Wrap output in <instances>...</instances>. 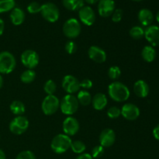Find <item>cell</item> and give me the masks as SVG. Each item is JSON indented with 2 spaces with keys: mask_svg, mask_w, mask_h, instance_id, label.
<instances>
[{
  "mask_svg": "<svg viewBox=\"0 0 159 159\" xmlns=\"http://www.w3.org/2000/svg\"><path fill=\"white\" fill-rule=\"evenodd\" d=\"M108 94L113 101L118 102L127 101L130 96V90L127 85L117 81H115L109 85Z\"/></svg>",
  "mask_w": 159,
  "mask_h": 159,
  "instance_id": "cell-1",
  "label": "cell"
},
{
  "mask_svg": "<svg viewBox=\"0 0 159 159\" xmlns=\"http://www.w3.org/2000/svg\"><path fill=\"white\" fill-rule=\"evenodd\" d=\"M72 141L71 138L65 134L56 135L51 142V148L56 154H63L69 150Z\"/></svg>",
  "mask_w": 159,
  "mask_h": 159,
  "instance_id": "cell-2",
  "label": "cell"
},
{
  "mask_svg": "<svg viewBox=\"0 0 159 159\" xmlns=\"http://www.w3.org/2000/svg\"><path fill=\"white\" fill-rule=\"evenodd\" d=\"M79 103L76 96L72 94H67L60 102L61 111L67 116H71L77 112Z\"/></svg>",
  "mask_w": 159,
  "mask_h": 159,
  "instance_id": "cell-3",
  "label": "cell"
},
{
  "mask_svg": "<svg viewBox=\"0 0 159 159\" xmlns=\"http://www.w3.org/2000/svg\"><path fill=\"white\" fill-rule=\"evenodd\" d=\"M16 66V61L12 53L2 51L0 53V73L9 74L14 71Z\"/></svg>",
  "mask_w": 159,
  "mask_h": 159,
  "instance_id": "cell-4",
  "label": "cell"
},
{
  "mask_svg": "<svg viewBox=\"0 0 159 159\" xmlns=\"http://www.w3.org/2000/svg\"><path fill=\"white\" fill-rule=\"evenodd\" d=\"M81 24L77 19L70 18L63 25V33L70 40L76 38L81 33Z\"/></svg>",
  "mask_w": 159,
  "mask_h": 159,
  "instance_id": "cell-5",
  "label": "cell"
},
{
  "mask_svg": "<svg viewBox=\"0 0 159 159\" xmlns=\"http://www.w3.org/2000/svg\"><path fill=\"white\" fill-rule=\"evenodd\" d=\"M59 108H60V100L54 95H48L42 102V111L47 116H51L54 114Z\"/></svg>",
  "mask_w": 159,
  "mask_h": 159,
  "instance_id": "cell-6",
  "label": "cell"
},
{
  "mask_svg": "<svg viewBox=\"0 0 159 159\" xmlns=\"http://www.w3.org/2000/svg\"><path fill=\"white\" fill-rule=\"evenodd\" d=\"M40 13L43 18L50 23H55L60 16L58 8L52 2H47L41 5Z\"/></svg>",
  "mask_w": 159,
  "mask_h": 159,
  "instance_id": "cell-7",
  "label": "cell"
},
{
  "mask_svg": "<svg viewBox=\"0 0 159 159\" xmlns=\"http://www.w3.org/2000/svg\"><path fill=\"white\" fill-rule=\"evenodd\" d=\"M30 122L26 117L23 116H16L9 124V130L13 134L21 135L29 128Z\"/></svg>",
  "mask_w": 159,
  "mask_h": 159,
  "instance_id": "cell-8",
  "label": "cell"
},
{
  "mask_svg": "<svg viewBox=\"0 0 159 159\" xmlns=\"http://www.w3.org/2000/svg\"><path fill=\"white\" fill-rule=\"evenodd\" d=\"M20 61L23 66L26 67L27 69H34L38 65L40 57L35 51L28 49L22 53Z\"/></svg>",
  "mask_w": 159,
  "mask_h": 159,
  "instance_id": "cell-9",
  "label": "cell"
},
{
  "mask_svg": "<svg viewBox=\"0 0 159 159\" xmlns=\"http://www.w3.org/2000/svg\"><path fill=\"white\" fill-rule=\"evenodd\" d=\"M63 89L68 94H74L80 89V82L79 79L71 75H67L63 78L61 82Z\"/></svg>",
  "mask_w": 159,
  "mask_h": 159,
  "instance_id": "cell-10",
  "label": "cell"
},
{
  "mask_svg": "<svg viewBox=\"0 0 159 159\" xmlns=\"http://www.w3.org/2000/svg\"><path fill=\"white\" fill-rule=\"evenodd\" d=\"M80 125L76 118L71 116H68L65 119L62 124V129L64 134L68 136H74L79 132Z\"/></svg>",
  "mask_w": 159,
  "mask_h": 159,
  "instance_id": "cell-11",
  "label": "cell"
},
{
  "mask_svg": "<svg viewBox=\"0 0 159 159\" xmlns=\"http://www.w3.org/2000/svg\"><path fill=\"white\" fill-rule=\"evenodd\" d=\"M79 17L80 21L85 26H90L96 21V14L93 9L89 6H84L79 10Z\"/></svg>",
  "mask_w": 159,
  "mask_h": 159,
  "instance_id": "cell-12",
  "label": "cell"
},
{
  "mask_svg": "<svg viewBox=\"0 0 159 159\" xmlns=\"http://www.w3.org/2000/svg\"><path fill=\"white\" fill-rule=\"evenodd\" d=\"M120 110L123 117L127 120H135L140 116V109L134 103L124 104Z\"/></svg>",
  "mask_w": 159,
  "mask_h": 159,
  "instance_id": "cell-13",
  "label": "cell"
},
{
  "mask_svg": "<svg viewBox=\"0 0 159 159\" xmlns=\"http://www.w3.org/2000/svg\"><path fill=\"white\" fill-rule=\"evenodd\" d=\"M99 144L103 148H110L116 141V133L110 128L104 129L101 131L99 138Z\"/></svg>",
  "mask_w": 159,
  "mask_h": 159,
  "instance_id": "cell-14",
  "label": "cell"
},
{
  "mask_svg": "<svg viewBox=\"0 0 159 159\" xmlns=\"http://www.w3.org/2000/svg\"><path fill=\"white\" fill-rule=\"evenodd\" d=\"M116 9V5L113 0H99L98 3V12L100 16L107 18L110 16Z\"/></svg>",
  "mask_w": 159,
  "mask_h": 159,
  "instance_id": "cell-15",
  "label": "cell"
},
{
  "mask_svg": "<svg viewBox=\"0 0 159 159\" xmlns=\"http://www.w3.org/2000/svg\"><path fill=\"white\" fill-rule=\"evenodd\" d=\"M144 37L151 46H159V26L156 25H151L144 30Z\"/></svg>",
  "mask_w": 159,
  "mask_h": 159,
  "instance_id": "cell-16",
  "label": "cell"
},
{
  "mask_svg": "<svg viewBox=\"0 0 159 159\" xmlns=\"http://www.w3.org/2000/svg\"><path fill=\"white\" fill-rule=\"evenodd\" d=\"M88 55L91 60L96 63H103L107 61V53L98 46H91L88 50Z\"/></svg>",
  "mask_w": 159,
  "mask_h": 159,
  "instance_id": "cell-17",
  "label": "cell"
},
{
  "mask_svg": "<svg viewBox=\"0 0 159 159\" xmlns=\"http://www.w3.org/2000/svg\"><path fill=\"white\" fill-rule=\"evenodd\" d=\"M149 85L144 80H138L134 85V92L135 95L139 98H145L148 96Z\"/></svg>",
  "mask_w": 159,
  "mask_h": 159,
  "instance_id": "cell-18",
  "label": "cell"
},
{
  "mask_svg": "<svg viewBox=\"0 0 159 159\" xmlns=\"http://www.w3.org/2000/svg\"><path fill=\"white\" fill-rule=\"evenodd\" d=\"M108 103V99L104 93H96L92 99V105L96 110H102Z\"/></svg>",
  "mask_w": 159,
  "mask_h": 159,
  "instance_id": "cell-19",
  "label": "cell"
},
{
  "mask_svg": "<svg viewBox=\"0 0 159 159\" xmlns=\"http://www.w3.org/2000/svg\"><path fill=\"white\" fill-rule=\"evenodd\" d=\"M138 20L144 26H149L154 20L153 12L148 9H142L138 12Z\"/></svg>",
  "mask_w": 159,
  "mask_h": 159,
  "instance_id": "cell-20",
  "label": "cell"
},
{
  "mask_svg": "<svg viewBox=\"0 0 159 159\" xmlns=\"http://www.w3.org/2000/svg\"><path fill=\"white\" fill-rule=\"evenodd\" d=\"M9 17L14 26H20L25 20V12L20 8L15 7L11 10Z\"/></svg>",
  "mask_w": 159,
  "mask_h": 159,
  "instance_id": "cell-21",
  "label": "cell"
},
{
  "mask_svg": "<svg viewBox=\"0 0 159 159\" xmlns=\"http://www.w3.org/2000/svg\"><path fill=\"white\" fill-rule=\"evenodd\" d=\"M141 57L146 62L151 63V62L154 61L156 57V51L154 47L151 46V45H147V46L144 47L141 51Z\"/></svg>",
  "mask_w": 159,
  "mask_h": 159,
  "instance_id": "cell-22",
  "label": "cell"
},
{
  "mask_svg": "<svg viewBox=\"0 0 159 159\" xmlns=\"http://www.w3.org/2000/svg\"><path fill=\"white\" fill-rule=\"evenodd\" d=\"M85 0H62L63 6L70 11L79 10L84 6Z\"/></svg>",
  "mask_w": 159,
  "mask_h": 159,
  "instance_id": "cell-23",
  "label": "cell"
},
{
  "mask_svg": "<svg viewBox=\"0 0 159 159\" xmlns=\"http://www.w3.org/2000/svg\"><path fill=\"white\" fill-rule=\"evenodd\" d=\"M77 98L79 103L82 106H89L92 103V97L90 93H89L87 90H79L78 92Z\"/></svg>",
  "mask_w": 159,
  "mask_h": 159,
  "instance_id": "cell-24",
  "label": "cell"
},
{
  "mask_svg": "<svg viewBox=\"0 0 159 159\" xmlns=\"http://www.w3.org/2000/svg\"><path fill=\"white\" fill-rule=\"evenodd\" d=\"M10 108L11 112H12L13 114L16 115V116H22L23 113H25V110H26V107L23 102H22L21 101L19 100H15L10 104Z\"/></svg>",
  "mask_w": 159,
  "mask_h": 159,
  "instance_id": "cell-25",
  "label": "cell"
},
{
  "mask_svg": "<svg viewBox=\"0 0 159 159\" xmlns=\"http://www.w3.org/2000/svg\"><path fill=\"white\" fill-rule=\"evenodd\" d=\"M36 79V72L34 69H26L20 75V80L23 83L30 84Z\"/></svg>",
  "mask_w": 159,
  "mask_h": 159,
  "instance_id": "cell-26",
  "label": "cell"
},
{
  "mask_svg": "<svg viewBox=\"0 0 159 159\" xmlns=\"http://www.w3.org/2000/svg\"><path fill=\"white\" fill-rule=\"evenodd\" d=\"M130 37L134 40H140L144 37V30L140 26H134L129 31Z\"/></svg>",
  "mask_w": 159,
  "mask_h": 159,
  "instance_id": "cell-27",
  "label": "cell"
},
{
  "mask_svg": "<svg viewBox=\"0 0 159 159\" xmlns=\"http://www.w3.org/2000/svg\"><path fill=\"white\" fill-rule=\"evenodd\" d=\"M70 149H71L74 153L81 155L85 152V149H86V145L82 141H74L71 142Z\"/></svg>",
  "mask_w": 159,
  "mask_h": 159,
  "instance_id": "cell-28",
  "label": "cell"
},
{
  "mask_svg": "<svg viewBox=\"0 0 159 159\" xmlns=\"http://www.w3.org/2000/svg\"><path fill=\"white\" fill-rule=\"evenodd\" d=\"M15 0H0V13L11 11L15 8Z\"/></svg>",
  "mask_w": 159,
  "mask_h": 159,
  "instance_id": "cell-29",
  "label": "cell"
},
{
  "mask_svg": "<svg viewBox=\"0 0 159 159\" xmlns=\"http://www.w3.org/2000/svg\"><path fill=\"white\" fill-rule=\"evenodd\" d=\"M57 89V85L52 79L47 81L43 85V90L47 95H54Z\"/></svg>",
  "mask_w": 159,
  "mask_h": 159,
  "instance_id": "cell-30",
  "label": "cell"
},
{
  "mask_svg": "<svg viewBox=\"0 0 159 159\" xmlns=\"http://www.w3.org/2000/svg\"><path fill=\"white\" fill-rule=\"evenodd\" d=\"M108 76L112 80H116L121 75V70L118 66H111L108 69Z\"/></svg>",
  "mask_w": 159,
  "mask_h": 159,
  "instance_id": "cell-31",
  "label": "cell"
},
{
  "mask_svg": "<svg viewBox=\"0 0 159 159\" xmlns=\"http://www.w3.org/2000/svg\"><path fill=\"white\" fill-rule=\"evenodd\" d=\"M107 114L110 119H116V118H119L121 116V110L119 107L113 106V107L109 108V110H107Z\"/></svg>",
  "mask_w": 159,
  "mask_h": 159,
  "instance_id": "cell-32",
  "label": "cell"
},
{
  "mask_svg": "<svg viewBox=\"0 0 159 159\" xmlns=\"http://www.w3.org/2000/svg\"><path fill=\"white\" fill-rule=\"evenodd\" d=\"M41 10V5L37 2H32L27 6V11L31 14H35L40 12Z\"/></svg>",
  "mask_w": 159,
  "mask_h": 159,
  "instance_id": "cell-33",
  "label": "cell"
},
{
  "mask_svg": "<svg viewBox=\"0 0 159 159\" xmlns=\"http://www.w3.org/2000/svg\"><path fill=\"white\" fill-rule=\"evenodd\" d=\"M104 152H105L104 148L99 144V145H96L93 148L92 150L91 155L93 158H99L103 155Z\"/></svg>",
  "mask_w": 159,
  "mask_h": 159,
  "instance_id": "cell-34",
  "label": "cell"
},
{
  "mask_svg": "<svg viewBox=\"0 0 159 159\" xmlns=\"http://www.w3.org/2000/svg\"><path fill=\"white\" fill-rule=\"evenodd\" d=\"M16 159H36L35 155L31 151L26 150L20 152Z\"/></svg>",
  "mask_w": 159,
  "mask_h": 159,
  "instance_id": "cell-35",
  "label": "cell"
},
{
  "mask_svg": "<svg viewBox=\"0 0 159 159\" xmlns=\"http://www.w3.org/2000/svg\"><path fill=\"white\" fill-rule=\"evenodd\" d=\"M65 49L68 54H72L75 53L76 51H77V45H76V43L74 41L69 40V41H68L65 43Z\"/></svg>",
  "mask_w": 159,
  "mask_h": 159,
  "instance_id": "cell-36",
  "label": "cell"
},
{
  "mask_svg": "<svg viewBox=\"0 0 159 159\" xmlns=\"http://www.w3.org/2000/svg\"><path fill=\"white\" fill-rule=\"evenodd\" d=\"M112 21L114 23H119L121 21L123 17V10L121 9H116L111 15Z\"/></svg>",
  "mask_w": 159,
  "mask_h": 159,
  "instance_id": "cell-37",
  "label": "cell"
},
{
  "mask_svg": "<svg viewBox=\"0 0 159 159\" xmlns=\"http://www.w3.org/2000/svg\"><path fill=\"white\" fill-rule=\"evenodd\" d=\"M93 82L89 79H85L80 82V88H82L84 90L89 89L93 87Z\"/></svg>",
  "mask_w": 159,
  "mask_h": 159,
  "instance_id": "cell-38",
  "label": "cell"
},
{
  "mask_svg": "<svg viewBox=\"0 0 159 159\" xmlns=\"http://www.w3.org/2000/svg\"><path fill=\"white\" fill-rule=\"evenodd\" d=\"M152 133H153L154 138L156 140H158V141H159V124L155 126V128L153 129V132H152Z\"/></svg>",
  "mask_w": 159,
  "mask_h": 159,
  "instance_id": "cell-39",
  "label": "cell"
},
{
  "mask_svg": "<svg viewBox=\"0 0 159 159\" xmlns=\"http://www.w3.org/2000/svg\"><path fill=\"white\" fill-rule=\"evenodd\" d=\"M75 159H93L92 155L88 153H83L79 155Z\"/></svg>",
  "mask_w": 159,
  "mask_h": 159,
  "instance_id": "cell-40",
  "label": "cell"
},
{
  "mask_svg": "<svg viewBox=\"0 0 159 159\" xmlns=\"http://www.w3.org/2000/svg\"><path fill=\"white\" fill-rule=\"evenodd\" d=\"M5 30V23L2 19H0V36L2 35L3 32Z\"/></svg>",
  "mask_w": 159,
  "mask_h": 159,
  "instance_id": "cell-41",
  "label": "cell"
},
{
  "mask_svg": "<svg viewBox=\"0 0 159 159\" xmlns=\"http://www.w3.org/2000/svg\"><path fill=\"white\" fill-rule=\"evenodd\" d=\"M88 4L89 5H93V4H96V3L99 2V0H85Z\"/></svg>",
  "mask_w": 159,
  "mask_h": 159,
  "instance_id": "cell-42",
  "label": "cell"
},
{
  "mask_svg": "<svg viewBox=\"0 0 159 159\" xmlns=\"http://www.w3.org/2000/svg\"><path fill=\"white\" fill-rule=\"evenodd\" d=\"M0 159H6V155L2 149H0Z\"/></svg>",
  "mask_w": 159,
  "mask_h": 159,
  "instance_id": "cell-43",
  "label": "cell"
},
{
  "mask_svg": "<svg viewBox=\"0 0 159 159\" xmlns=\"http://www.w3.org/2000/svg\"><path fill=\"white\" fill-rule=\"evenodd\" d=\"M2 85H3V79L1 75H0V89L2 87Z\"/></svg>",
  "mask_w": 159,
  "mask_h": 159,
  "instance_id": "cell-44",
  "label": "cell"
},
{
  "mask_svg": "<svg viewBox=\"0 0 159 159\" xmlns=\"http://www.w3.org/2000/svg\"><path fill=\"white\" fill-rule=\"evenodd\" d=\"M156 20L157 21H158V23H159V11L158 12H157V15H156Z\"/></svg>",
  "mask_w": 159,
  "mask_h": 159,
  "instance_id": "cell-45",
  "label": "cell"
},
{
  "mask_svg": "<svg viewBox=\"0 0 159 159\" xmlns=\"http://www.w3.org/2000/svg\"><path fill=\"white\" fill-rule=\"evenodd\" d=\"M132 1H134V2H141V1H142V0H132Z\"/></svg>",
  "mask_w": 159,
  "mask_h": 159,
  "instance_id": "cell-46",
  "label": "cell"
}]
</instances>
